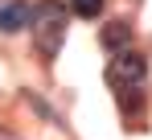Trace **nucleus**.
<instances>
[{"label":"nucleus","instance_id":"obj_1","mask_svg":"<svg viewBox=\"0 0 152 140\" xmlns=\"http://www.w3.org/2000/svg\"><path fill=\"white\" fill-rule=\"evenodd\" d=\"M33 41H37V54L41 58H53L62 41H66V13H62V4L58 0H45V4H37L33 8Z\"/></svg>","mask_w":152,"mask_h":140},{"label":"nucleus","instance_id":"obj_2","mask_svg":"<svg viewBox=\"0 0 152 140\" xmlns=\"http://www.w3.org/2000/svg\"><path fill=\"white\" fill-rule=\"evenodd\" d=\"M144 78H148L144 54L115 49V58H111V66H107V83H111V87H144Z\"/></svg>","mask_w":152,"mask_h":140},{"label":"nucleus","instance_id":"obj_3","mask_svg":"<svg viewBox=\"0 0 152 140\" xmlns=\"http://www.w3.org/2000/svg\"><path fill=\"white\" fill-rule=\"evenodd\" d=\"M132 25L127 21H111V25H103V33H99V46L107 49V54H115V49H127L132 46Z\"/></svg>","mask_w":152,"mask_h":140},{"label":"nucleus","instance_id":"obj_6","mask_svg":"<svg viewBox=\"0 0 152 140\" xmlns=\"http://www.w3.org/2000/svg\"><path fill=\"white\" fill-rule=\"evenodd\" d=\"M103 4H107V0H70L74 17H82V21H95V17L103 13Z\"/></svg>","mask_w":152,"mask_h":140},{"label":"nucleus","instance_id":"obj_7","mask_svg":"<svg viewBox=\"0 0 152 140\" xmlns=\"http://www.w3.org/2000/svg\"><path fill=\"white\" fill-rule=\"evenodd\" d=\"M29 107H33V111H37V116H45V119H50V124H58V116H53L50 107H45V103H41V99H37V95H29Z\"/></svg>","mask_w":152,"mask_h":140},{"label":"nucleus","instance_id":"obj_5","mask_svg":"<svg viewBox=\"0 0 152 140\" xmlns=\"http://www.w3.org/2000/svg\"><path fill=\"white\" fill-rule=\"evenodd\" d=\"M115 91H119V111H124L127 119L144 116V95H140V87H115Z\"/></svg>","mask_w":152,"mask_h":140},{"label":"nucleus","instance_id":"obj_4","mask_svg":"<svg viewBox=\"0 0 152 140\" xmlns=\"http://www.w3.org/2000/svg\"><path fill=\"white\" fill-rule=\"evenodd\" d=\"M33 21V8L29 4H8V8H0V33H17V29H25Z\"/></svg>","mask_w":152,"mask_h":140}]
</instances>
